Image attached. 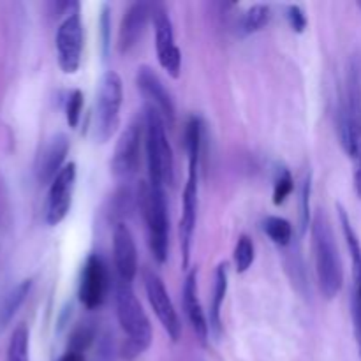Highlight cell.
I'll return each mask as SVG.
<instances>
[{"label":"cell","mask_w":361,"mask_h":361,"mask_svg":"<svg viewBox=\"0 0 361 361\" xmlns=\"http://www.w3.org/2000/svg\"><path fill=\"white\" fill-rule=\"evenodd\" d=\"M152 21L155 28V48H157L159 63L169 76L176 80L182 71V53L175 42V32H173L168 9L161 4H155L152 11Z\"/></svg>","instance_id":"10"},{"label":"cell","mask_w":361,"mask_h":361,"mask_svg":"<svg viewBox=\"0 0 361 361\" xmlns=\"http://www.w3.org/2000/svg\"><path fill=\"white\" fill-rule=\"evenodd\" d=\"M30 334L27 324H18L7 345L6 361H30Z\"/></svg>","instance_id":"22"},{"label":"cell","mask_w":361,"mask_h":361,"mask_svg":"<svg viewBox=\"0 0 361 361\" xmlns=\"http://www.w3.org/2000/svg\"><path fill=\"white\" fill-rule=\"evenodd\" d=\"M228 263H221L215 270V284L214 295L210 302V314H208V324H210V334L214 331L215 337H219L222 331V305H224L226 295H228Z\"/></svg>","instance_id":"19"},{"label":"cell","mask_w":361,"mask_h":361,"mask_svg":"<svg viewBox=\"0 0 361 361\" xmlns=\"http://www.w3.org/2000/svg\"><path fill=\"white\" fill-rule=\"evenodd\" d=\"M83 92L73 90L66 101V120L69 127H78L81 118V111H83Z\"/></svg>","instance_id":"28"},{"label":"cell","mask_w":361,"mask_h":361,"mask_svg":"<svg viewBox=\"0 0 361 361\" xmlns=\"http://www.w3.org/2000/svg\"><path fill=\"white\" fill-rule=\"evenodd\" d=\"M69 148L71 145L66 134H55L51 140L46 141L44 148L39 154L37 166H35V175L41 185L51 183L55 176L62 171Z\"/></svg>","instance_id":"17"},{"label":"cell","mask_w":361,"mask_h":361,"mask_svg":"<svg viewBox=\"0 0 361 361\" xmlns=\"http://www.w3.org/2000/svg\"><path fill=\"white\" fill-rule=\"evenodd\" d=\"M204 123L200 116H190L185 127V150H187V182L182 197V217H180V249H182L183 268L190 263L192 238L197 221V194H200V168L203 154Z\"/></svg>","instance_id":"2"},{"label":"cell","mask_w":361,"mask_h":361,"mask_svg":"<svg viewBox=\"0 0 361 361\" xmlns=\"http://www.w3.org/2000/svg\"><path fill=\"white\" fill-rule=\"evenodd\" d=\"M286 18H288V23L296 34H302L307 28V14L303 11L302 6L298 4H291V6L286 7Z\"/></svg>","instance_id":"29"},{"label":"cell","mask_w":361,"mask_h":361,"mask_svg":"<svg viewBox=\"0 0 361 361\" xmlns=\"http://www.w3.org/2000/svg\"><path fill=\"white\" fill-rule=\"evenodd\" d=\"M264 233L268 235V238L275 243L277 247H289L293 242V226L288 219L275 217V215H270V217L264 219Z\"/></svg>","instance_id":"23"},{"label":"cell","mask_w":361,"mask_h":361,"mask_svg":"<svg viewBox=\"0 0 361 361\" xmlns=\"http://www.w3.org/2000/svg\"><path fill=\"white\" fill-rule=\"evenodd\" d=\"M113 259L118 281L133 284L137 274V250L133 233L126 222L113 226Z\"/></svg>","instance_id":"16"},{"label":"cell","mask_w":361,"mask_h":361,"mask_svg":"<svg viewBox=\"0 0 361 361\" xmlns=\"http://www.w3.org/2000/svg\"><path fill=\"white\" fill-rule=\"evenodd\" d=\"M137 208L143 215L148 249L159 264H164L169 247L168 200L164 189L141 182L137 187Z\"/></svg>","instance_id":"6"},{"label":"cell","mask_w":361,"mask_h":361,"mask_svg":"<svg viewBox=\"0 0 361 361\" xmlns=\"http://www.w3.org/2000/svg\"><path fill=\"white\" fill-rule=\"evenodd\" d=\"M182 302L185 316L192 326L194 334H196L197 341L204 345L208 341V335H210V324H208L207 314L203 312L200 296H197V270H190L187 274L182 288Z\"/></svg>","instance_id":"18"},{"label":"cell","mask_w":361,"mask_h":361,"mask_svg":"<svg viewBox=\"0 0 361 361\" xmlns=\"http://www.w3.org/2000/svg\"><path fill=\"white\" fill-rule=\"evenodd\" d=\"M59 361H87L85 360L83 355H80V353H73V351H67L66 355L60 356Z\"/></svg>","instance_id":"31"},{"label":"cell","mask_w":361,"mask_h":361,"mask_svg":"<svg viewBox=\"0 0 361 361\" xmlns=\"http://www.w3.org/2000/svg\"><path fill=\"white\" fill-rule=\"evenodd\" d=\"M109 289V274L104 259L99 254H90L81 270L78 298L81 305L94 310L102 305Z\"/></svg>","instance_id":"12"},{"label":"cell","mask_w":361,"mask_h":361,"mask_svg":"<svg viewBox=\"0 0 361 361\" xmlns=\"http://www.w3.org/2000/svg\"><path fill=\"white\" fill-rule=\"evenodd\" d=\"M30 289L32 279H25V281L18 282L14 288H11L9 293L4 296L2 302H0V330H4L13 321V317L16 316V312L30 295Z\"/></svg>","instance_id":"20"},{"label":"cell","mask_w":361,"mask_h":361,"mask_svg":"<svg viewBox=\"0 0 361 361\" xmlns=\"http://www.w3.org/2000/svg\"><path fill=\"white\" fill-rule=\"evenodd\" d=\"M123 99L122 78L115 71H106L99 81L94 106V126L92 134L97 143L104 145L111 140L120 123V108Z\"/></svg>","instance_id":"7"},{"label":"cell","mask_w":361,"mask_h":361,"mask_svg":"<svg viewBox=\"0 0 361 361\" xmlns=\"http://www.w3.org/2000/svg\"><path fill=\"white\" fill-rule=\"evenodd\" d=\"M115 303L118 323L122 326L123 334L127 335L120 353H122L123 360L133 361L150 348L152 337H154L150 319L145 314L140 300L136 298L133 284H129V282H116Z\"/></svg>","instance_id":"4"},{"label":"cell","mask_w":361,"mask_h":361,"mask_svg":"<svg viewBox=\"0 0 361 361\" xmlns=\"http://www.w3.org/2000/svg\"><path fill=\"white\" fill-rule=\"evenodd\" d=\"M310 194H312V175L307 173L300 189V219H302V231L305 233L309 224L312 222L310 217Z\"/></svg>","instance_id":"27"},{"label":"cell","mask_w":361,"mask_h":361,"mask_svg":"<svg viewBox=\"0 0 361 361\" xmlns=\"http://www.w3.org/2000/svg\"><path fill=\"white\" fill-rule=\"evenodd\" d=\"M312 252L319 289L326 300H334L344 284V268L330 221L323 210H317L310 222Z\"/></svg>","instance_id":"3"},{"label":"cell","mask_w":361,"mask_h":361,"mask_svg":"<svg viewBox=\"0 0 361 361\" xmlns=\"http://www.w3.org/2000/svg\"><path fill=\"white\" fill-rule=\"evenodd\" d=\"M145 150H147L148 183L164 189L175 178V159L166 136V122L152 106H145Z\"/></svg>","instance_id":"5"},{"label":"cell","mask_w":361,"mask_h":361,"mask_svg":"<svg viewBox=\"0 0 361 361\" xmlns=\"http://www.w3.org/2000/svg\"><path fill=\"white\" fill-rule=\"evenodd\" d=\"M293 189H295V182H293L291 171H289L286 166H279L275 169V176H274V201L275 207H281V204L286 203L289 196H291Z\"/></svg>","instance_id":"25"},{"label":"cell","mask_w":361,"mask_h":361,"mask_svg":"<svg viewBox=\"0 0 361 361\" xmlns=\"http://www.w3.org/2000/svg\"><path fill=\"white\" fill-rule=\"evenodd\" d=\"M337 130L341 145L353 161L355 192L361 200V56L348 62L345 85L337 109Z\"/></svg>","instance_id":"1"},{"label":"cell","mask_w":361,"mask_h":361,"mask_svg":"<svg viewBox=\"0 0 361 361\" xmlns=\"http://www.w3.org/2000/svg\"><path fill=\"white\" fill-rule=\"evenodd\" d=\"M271 20V9L267 4H256V6L249 7L245 14L240 20V30L243 35L256 34V32L263 30Z\"/></svg>","instance_id":"21"},{"label":"cell","mask_w":361,"mask_h":361,"mask_svg":"<svg viewBox=\"0 0 361 361\" xmlns=\"http://www.w3.org/2000/svg\"><path fill=\"white\" fill-rule=\"evenodd\" d=\"M152 11H154V4L147 2H134L130 4L129 9L126 11L122 18V23L118 28V41H116V48H118L120 55H127L133 51L137 46V42L143 37L145 30H147L148 21L152 20Z\"/></svg>","instance_id":"15"},{"label":"cell","mask_w":361,"mask_h":361,"mask_svg":"<svg viewBox=\"0 0 361 361\" xmlns=\"http://www.w3.org/2000/svg\"><path fill=\"white\" fill-rule=\"evenodd\" d=\"M254 257H256V250H254L252 240L247 235H242L238 238L235 245V254H233V259H235V268L238 274H245L254 263Z\"/></svg>","instance_id":"26"},{"label":"cell","mask_w":361,"mask_h":361,"mask_svg":"<svg viewBox=\"0 0 361 361\" xmlns=\"http://www.w3.org/2000/svg\"><path fill=\"white\" fill-rule=\"evenodd\" d=\"M95 337H97V326L92 321H85V323H80L73 330L69 337V349L67 351L80 353L83 355L92 344H94Z\"/></svg>","instance_id":"24"},{"label":"cell","mask_w":361,"mask_h":361,"mask_svg":"<svg viewBox=\"0 0 361 361\" xmlns=\"http://www.w3.org/2000/svg\"><path fill=\"white\" fill-rule=\"evenodd\" d=\"M74 183H76V164L69 162L49 183L44 207V219L48 226H59L67 217L73 204Z\"/></svg>","instance_id":"13"},{"label":"cell","mask_w":361,"mask_h":361,"mask_svg":"<svg viewBox=\"0 0 361 361\" xmlns=\"http://www.w3.org/2000/svg\"><path fill=\"white\" fill-rule=\"evenodd\" d=\"M358 7L361 9V0H358Z\"/></svg>","instance_id":"32"},{"label":"cell","mask_w":361,"mask_h":361,"mask_svg":"<svg viewBox=\"0 0 361 361\" xmlns=\"http://www.w3.org/2000/svg\"><path fill=\"white\" fill-rule=\"evenodd\" d=\"M145 137V120L134 118L120 136L111 159V173L116 180H130L136 175L141 161Z\"/></svg>","instance_id":"8"},{"label":"cell","mask_w":361,"mask_h":361,"mask_svg":"<svg viewBox=\"0 0 361 361\" xmlns=\"http://www.w3.org/2000/svg\"><path fill=\"white\" fill-rule=\"evenodd\" d=\"M109 30H111V18H109V6L104 4L101 11V37H102V55L104 59H108L109 53V42H111V37H109Z\"/></svg>","instance_id":"30"},{"label":"cell","mask_w":361,"mask_h":361,"mask_svg":"<svg viewBox=\"0 0 361 361\" xmlns=\"http://www.w3.org/2000/svg\"><path fill=\"white\" fill-rule=\"evenodd\" d=\"M143 282H145V291H147V298L150 302L152 309H154L155 316H157L159 323L166 330L173 342H176L182 335V323L176 314L175 305H173L169 293L166 289L164 282L159 277L155 271L145 270L143 271Z\"/></svg>","instance_id":"11"},{"label":"cell","mask_w":361,"mask_h":361,"mask_svg":"<svg viewBox=\"0 0 361 361\" xmlns=\"http://www.w3.org/2000/svg\"><path fill=\"white\" fill-rule=\"evenodd\" d=\"M136 85L137 88H140L141 94H143V97L147 99V104L152 106V108H155L159 113H161L166 126L168 127L175 126V116H176L175 102H173L171 94L168 92L166 85L162 83L159 74L155 73L152 67L141 66L136 74Z\"/></svg>","instance_id":"14"},{"label":"cell","mask_w":361,"mask_h":361,"mask_svg":"<svg viewBox=\"0 0 361 361\" xmlns=\"http://www.w3.org/2000/svg\"><path fill=\"white\" fill-rule=\"evenodd\" d=\"M56 60L66 74H74L81 66L83 53V21L80 11H71L69 16L60 23L55 37Z\"/></svg>","instance_id":"9"}]
</instances>
